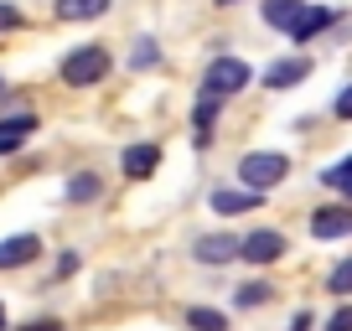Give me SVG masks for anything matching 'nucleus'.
Returning a JSON list of instances; mask_svg holds the SVG:
<instances>
[{
	"mask_svg": "<svg viewBox=\"0 0 352 331\" xmlns=\"http://www.w3.org/2000/svg\"><path fill=\"white\" fill-rule=\"evenodd\" d=\"M327 290L331 295H352V259H342L337 269H331V279H327Z\"/></svg>",
	"mask_w": 352,
	"mask_h": 331,
	"instance_id": "nucleus-20",
	"label": "nucleus"
},
{
	"mask_svg": "<svg viewBox=\"0 0 352 331\" xmlns=\"http://www.w3.org/2000/svg\"><path fill=\"white\" fill-rule=\"evenodd\" d=\"M254 207H264V192H212V212L218 218H243V212H254Z\"/></svg>",
	"mask_w": 352,
	"mask_h": 331,
	"instance_id": "nucleus-9",
	"label": "nucleus"
},
{
	"mask_svg": "<svg viewBox=\"0 0 352 331\" xmlns=\"http://www.w3.org/2000/svg\"><path fill=\"white\" fill-rule=\"evenodd\" d=\"M57 21H99L109 11V0H52Z\"/></svg>",
	"mask_w": 352,
	"mask_h": 331,
	"instance_id": "nucleus-11",
	"label": "nucleus"
},
{
	"mask_svg": "<svg viewBox=\"0 0 352 331\" xmlns=\"http://www.w3.org/2000/svg\"><path fill=\"white\" fill-rule=\"evenodd\" d=\"M306 78H311V57H280L264 67V89H296Z\"/></svg>",
	"mask_w": 352,
	"mask_h": 331,
	"instance_id": "nucleus-5",
	"label": "nucleus"
},
{
	"mask_svg": "<svg viewBox=\"0 0 352 331\" xmlns=\"http://www.w3.org/2000/svg\"><path fill=\"white\" fill-rule=\"evenodd\" d=\"M197 264H228V259H243V243H233L228 233H208V238H197Z\"/></svg>",
	"mask_w": 352,
	"mask_h": 331,
	"instance_id": "nucleus-6",
	"label": "nucleus"
},
{
	"mask_svg": "<svg viewBox=\"0 0 352 331\" xmlns=\"http://www.w3.org/2000/svg\"><path fill=\"white\" fill-rule=\"evenodd\" d=\"M331 109H337V119H352V83L337 93V104H331Z\"/></svg>",
	"mask_w": 352,
	"mask_h": 331,
	"instance_id": "nucleus-22",
	"label": "nucleus"
},
{
	"mask_svg": "<svg viewBox=\"0 0 352 331\" xmlns=\"http://www.w3.org/2000/svg\"><path fill=\"white\" fill-rule=\"evenodd\" d=\"M270 295H275V290H270V285H259V279H249V285H239V306H243V310H249V306H264V300H270Z\"/></svg>",
	"mask_w": 352,
	"mask_h": 331,
	"instance_id": "nucleus-19",
	"label": "nucleus"
},
{
	"mask_svg": "<svg viewBox=\"0 0 352 331\" xmlns=\"http://www.w3.org/2000/svg\"><path fill=\"white\" fill-rule=\"evenodd\" d=\"M300 11H306V0H264V26H280V32H290Z\"/></svg>",
	"mask_w": 352,
	"mask_h": 331,
	"instance_id": "nucleus-12",
	"label": "nucleus"
},
{
	"mask_svg": "<svg viewBox=\"0 0 352 331\" xmlns=\"http://www.w3.org/2000/svg\"><path fill=\"white\" fill-rule=\"evenodd\" d=\"M104 73H109V52H104L99 42L73 47V52L63 57V83H67V89H94Z\"/></svg>",
	"mask_w": 352,
	"mask_h": 331,
	"instance_id": "nucleus-1",
	"label": "nucleus"
},
{
	"mask_svg": "<svg viewBox=\"0 0 352 331\" xmlns=\"http://www.w3.org/2000/svg\"><path fill=\"white\" fill-rule=\"evenodd\" d=\"M11 26H21V11H16V5H6V0H0V32H11Z\"/></svg>",
	"mask_w": 352,
	"mask_h": 331,
	"instance_id": "nucleus-23",
	"label": "nucleus"
},
{
	"mask_svg": "<svg viewBox=\"0 0 352 331\" xmlns=\"http://www.w3.org/2000/svg\"><path fill=\"white\" fill-rule=\"evenodd\" d=\"M327 331H352V306H342V310H337V316H331V321H327Z\"/></svg>",
	"mask_w": 352,
	"mask_h": 331,
	"instance_id": "nucleus-24",
	"label": "nucleus"
},
{
	"mask_svg": "<svg viewBox=\"0 0 352 331\" xmlns=\"http://www.w3.org/2000/svg\"><path fill=\"white\" fill-rule=\"evenodd\" d=\"M104 197V181L94 176V171H78L73 181H67V202H99Z\"/></svg>",
	"mask_w": 352,
	"mask_h": 331,
	"instance_id": "nucleus-16",
	"label": "nucleus"
},
{
	"mask_svg": "<svg viewBox=\"0 0 352 331\" xmlns=\"http://www.w3.org/2000/svg\"><path fill=\"white\" fill-rule=\"evenodd\" d=\"M155 62V47L151 42H135V52H130V67H151Z\"/></svg>",
	"mask_w": 352,
	"mask_h": 331,
	"instance_id": "nucleus-21",
	"label": "nucleus"
},
{
	"mask_svg": "<svg viewBox=\"0 0 352 331\" xmlns=\"http://www.w3.org/2000/svg\"><path fill=\"white\" fill-rule=\"evenodd\" d=\"M280 254H285V233H275V228H259L243 238V259L249 264H275Z\"/></svg>",
	"mask_w": 352,
	"mask_h": 331,
	"instance_id": "nucleus-4",
	"label": "nucleus"
},
{
	"mask_svg": "<svg viewBox=\"0 0 352 331\" xmlns=\"http://www.w3.org/2000/svg\"><path fill=\"white\" fill-rule=\"evenodd\" d=\"M316 326V321H311V310H296V316H290V331H311Z\"/></svg>",
	"mask_w": 352,
	"mask_h": 331,
	"instance_id": "nucleus-25",
	"label": "nucleus"
},
{
	"mask_svg": "<svg viewBox=\"0 0 352 331\" xmlns=\"http://www.w3.org/2000/svg\"><path fill=\"white\" fill-rule=\"evenodd\" d=\"M32 130H36V114H16V119H6V124H0V155L16 150Z\"/></svg>",
	"mask_w": 352,
	"mask_h": 331,
	"instance_id": "nucleus-14",
	"label": "nucleus"
},
{
	"mask_svg": "<svg viewBox=\"0 0 352 331\" xmlns=\"http://www.w3.org/2000/svg\"><path fill=\"white\" fill-rule=\"evenodd\" d=\"M36 254H42V238H36V233H16V238L0 243V269H21V264H32Z\"/></svg>",
	"mask_w": 352,
	"mask_h": 331,
	"instance_id": "nucleus-7",
	"label": "nucleus"
},
{
	"mask_svg": "<svg viewBox=\"0 0 352 331\" xmlns=\"http://www.w3.org/2000/svg\"><path fill=\"white\" fill-rule=\"evenodd\" d=\"M331 21H337V11H327V5H306V11L296 16V26H290V36H296V42H311V36L327 32Z\"/></svg>",
	"mask_w": 352,
	"mask_h": 331,
	"instance_id": "nucleus-10",
	"label": "nucleus"
},
{
	"mask_svg": "<svg viewBox=\"0 0 352 331\" xmlns=\"http://www.w3.org/2000/svg\"><path fill=\"white\" fill-rule=\"evenodd\" d=\"M243 83H249V62H239V57H218V62L208 67V78H202V93H212V99H233Z\"/></svg>",
	"mask_w": 352,
	"mask_h": 331,
	"instance_id": "nucleus-3",
	"label": "nucleus"
},
{
	"mask_svg": "<svg viewBox=\"0 0 352 331\" xmlns=\"http://www.w3.org/2000/svg\"><path fill=\"white\" fill-rule=\"evenodd\" d=\"M155 166H161V150H155V145H130V150H124V171H130V176H151Z\"/></svg>",
	"mask_w": 352,
	"mask_h": 331,
	"instance_id": "nucleus-13",
	"label": "nucleus"
},
{
	"mask_svg": "<svg viewBox=\"0 0 352 331\" xmlns=\"http://www.w3.org/2000/svg\"><path fill=\"white\" fill-rule=\"evenodd\" d=\"M321 181L337 187V192H347V202H352V155H347V161H337V166H327V176H321Z\"/></svg>",
	"mask_w": 352,
	"mask_h": 331,
	"instance_id": "nucleus-18",
	"label": "nucleus"
},
{
	"mask_svg": "<svg viewBox=\"0 0 352 331\" xmlns=\"http://www.w3.org/2000/svg\"><path fill=\"white\" fill-rule=\"evenodd\" d=\"M239 176H243V187H249V192H270V187H280V181L290 176V161H285V155H275V150H254V155H243V161H239Z\"/></svg>",
	"mask_w": 352,
	"mask_h": 331,
	"instance_id": "nucleus-2",
	"label": "nucleus"
},
{
	"mask_svg": "<svg viewBox=\"0 0 352 331\" xmlns=\"http://www.w3.org/2000/svg\"><path fill=\"white\" fill-rule=\"evenodd\" d=\"M0 331H6V310H0Z\"/></svg>",
	"mask_w": 352,
	"mask_h": 331,
	"instance_id": "nucleus-27",
	"label": "nucleus"
},
{
	"mask_svg": "<svg viewBox=\"0 0 352 331\" xmlns=\"http://www.w3.org/2000/svg\"><path fill=\"white\" fill-rule=\"evenodd\" d=\"M21 331H63V326H57V321H26Z\"/></svg>",
	"mask_w": 352,
	"mask_h": 331,
	"instance_id": "nucleus-26",
	"label": "nucleus"
},
{
	"mask_svg": "<svg viewBox=\"0 0 352 331\" xmlns=\"http://www.w3.org/2000/svg\"><path fill=\"white\" fill-rule=\"evenodd\" d=\"M352 233V207L342 202V207H321L316 218H311V238H347Z\"/></svg>",
	"mask_w": 352,
	"mask_h": 331,
	"instance_id": "nucleus-8",
	"label": "nucleus"
},
{
	"mask_svg": "<svg viewBox=\"0 0 352 331\" xmlns=\"http://www.w3.org/2000/svg\"><path fill=\"white\" fill-rule=\"evenodd\" d=\"M218 5H239V0H218Z\"/></svg>",
	"mask_w": 352,
	"mask_h": 331,
	"instance_id": "nucleus-28",
	"label": "nucleus"
},
{
	"mask_svg": "<svg viewBox=\"0 0 352 331\" xmlns=\"http://www.w3.org/2000/svg\"><path fill=\"white\" fill-rule=\"evenodd\" d=\"M182 321H187V331H228V316H223V310H208V306H192Z\"/></svg>",
	"mask_w": 352,
	"mask_h": 331,
	"instance_id": "nucleus-17",
	"label": "nucleus"
},
{
	"mask_svg": "<svg viewBox=\"0 0 352 331\" xmlns=\"http://www.w3.org/2000/svg\"><path fill=\"white\" fill-rule=\"evenodd\" d=\"M218 109H223V99H212V93L197 99V114H192V124H197V145H208L212 124H218Z\"/></svg>",
	"mask_w": 352,
	"mask_h": 331,
	"instance_id": "nucleus-15",
	"label": "nucleus"
}]
</instances>
